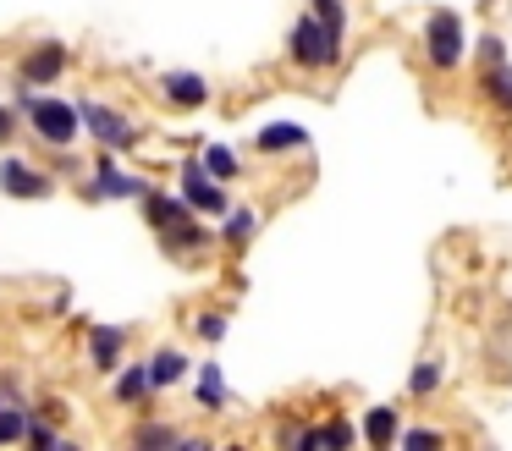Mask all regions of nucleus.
<instances>
[{"mask_svg": "<svg viewBox=\"0 0 512 451\" xmlns=\"http://www.w3.org/2000/svg\"><path fill=\"white\" fill-rule=\"evenodd\" d=\"M193 330H199V341H210V347H215V341H226V314H221V308H204V314L193 319Z\"/></svg>", "mask_w": 512, "mask_h": 451, "instance_id": "nucleus-25", "label": "nucleus"}, {"mask_svg": "<svg viewBox=\"0 0 512 451\" xmlns=\"http://www.w3.org/2000/svg\"><path fill=\"white\" fill-rule=\"evenodd\" d=\"M78 116H83V132H89L105 154H127L138 143V121L122 116V110H111L105 99H94V94L78 105Z\"/></svg>", "mask_w": 512, "mask_h": 451, "instance_id": "nucleus-3", "label": "nucleus"}, {"mask_svg": "<svg viewBox=\"0 0 512 451\" xmlns=\"http://www.w3.org/2000/svg\"><path fill=\"white\" fill-rule=\"evenodd\" d=\"M353 424H342V418H331V424H320V446H353Z\"/></svg>", "mask_w": 512, "mask_h": 451, "instance_id": "nucleus-28", "label": "nucleus"}, {"mask_svg": "<svg viewBox=\"0 0 512 451\" xmlns=\"http://www.w3.org/2000/svg\"><path fill=\"white\" fill-rule=\"evenodd\" d=\"M287 50H292V61H298L303 72H325V66H336V61H342V33H336V28H325V22L314 17V11H303V17L292 22Z\"/></svg>", "mask_w": 512, "mask_h": 451, "instance_id": "nucleus-2", "label": "nucleus"}, {"mask_svg": "<svg viewBox=\"0 0 512 451\" xmlns=\"http://www.w3.org/2000/svg\"><path fill=\"white\" fill-rule=\"evenodd\" d=\"M254 231H259V215H254V209H226V226H221V242H226V248H248V242H254Z\"/></svg>", "mask_w": 512, "mask_h": 451, "instance_id": "nucleus-16", "label": "nucleus"}, {"mask_svg": "<svg viewBox=\"0 0 512 451\" xmlns=\"http://www.w3.org/2000/svg\"><path fill=\"white\" fill-rule=\"evenodd\" d=\"M28 446H34V451H61V446H67V435H61V429L56 424H50V413H39V407H34V413H28Z\"/></svg>", "mask_w": 512, "mask_h": 451, "instance_id": "nucleus-18", "label": "nucleus"}, {"mask_svg": "<svg viewBox=\"0 0 512 451\" xmlns=\"http://www.w3.org/2000/svg\"><path fill=\"white\" fill-rule=\"evenodd\" d=\"M0 402H6V396H0Z\"/></svg>", "mask_w": 512, "mask_h": 451, "instance_id": "nucleus-31", "label": "nucleus"}, {"mask_svg": "<svg viewBox=\"0 0 512 451\" xmlns=\"http://www.w3.org/2000/svg\"><path fill=\"white\" fill-rule=\"evenodd\" d=\"M0 193L6 198H50L56 193V176H45V171H34L28 160L6 154V160H0Z\"/></svg>", "mask_w": 512, "mask_h": 451, "instance_id": "nucleus-8", "label": "nucleus"}, {"mask_svg": "<svg viewBox=\"0 0 512 451\" xmlns=\"http://www.w3.org/2000/svg\"><path fill=\"white\" fill-rule=\"evenodd\" d=\"M182 440H188V435H182V429H171V424H138V429H133V446H138V451H155V446H182Z\"/></svg>", "mask_w": 512, "mask_h": 451, "instance_id": "nucleus-22", "label": "nucleus"}, {"mask_svg": "<svg viewBox=\"0 0 512 451\" xmlns=\"http://www.w3.org/2000/svg\"><path fill=\"white\" fill-rule=\"evenodd\" d=\"M303 143H309V132H303L298 121H270V127L254 132V149L259 154H298Z\"/></svg>", "mask_w": 512, "mask_h": 451, "instance_id": "nucleus-13", "label": "nucleus"}, {"mask_svg": "<svg viewBox=\"0 0 512 451\" xmlns=\"http://www.w3.org/2000/svg\"><path fill=\"white\" fill-rule=\"evenodd\" d=\"M182 198H188L199 215H226V182H215L210 171H204V160H188L182 165Z\"/></svg>", "mask_w": 512, "mask_h": 451, "instance_id": "nucleus-7", "label": "nucleus"}, {"mask_svg": "<svg viewBox=\"0 0 512 451\" xmlns=\"http://www.w3.org/2000/svg\"><path fill=\"white\" fill-rule=\"evenodd\" d=\"M160 99H166L171 110H199L204 99H210V83H204L199 72H166L160 77Z\"/></svg>", "mask_w": 512, "mask_h": 451, "instance_id": "nucleus-11", "label": "nucleus"}, {"mask_svg": "<svg viewBox=\"0 0 512 451\" xmlns=\"http://www.w3.org/2000/svg\"><path fill=\"white\" fill-rule=\"evenodd\" d=\"M138 204H144V220H149V231H155V237H160V231H171L177 220L199 215V209H193L182 193H155V187H149V193L138 198Z\"/></svg>", "mask_w": 512, "mask_h": 451, "instance_id": "nucleus-10", "label": "nucleus"}, {"mask_svg": "<svg viewBox=\"0 0 512 451\" xmlns=\"http://www.w3.org/2000/svg\"><path fill=\"white\" fill-rule=\"evenodd\" d=\"M309 11L325 22V28H336V33H347V0H309Z\"/></svg>", "mask_w": 512, "mask_h": 451, "instance_id": "nucleus-24", "label": "nucleus"}, {"mask_svg": "<svg viewBox=\"0 0 512 451\" xmlns=\"http://www.w3.org/2000/svg\"><path fill=\"white\" fill-rule=\"evenodd\" d=\"M364 440H369V446H391V440H397V407H369Z\"/></svg>", "mask_w": 512, "mask_h": 451, "instance_id": "nucleus-19", "label": "nucleus"}, {"mask_svg": "<svg viewBox=\"0 0 512 451\" xmlns=\"http://www.w3.org/2000/svg\"><path fill=\"white\" fill-rule=\"evenodd\" d=\"M111 396L122 407H138V402H149L155 396V385H149V363H122L116 369V385H111Z\"/></svg>", "mask_w": 512, "mask_h": 451, "instance_id": "nucleus-14", "label": "nucleus"}, {"mask_svg": "<svg viewBox=\"0 0 512 451\" xmlns=\"http://www.w3.org/2000/svg\"><path fill=\"white\" fill-rule=\"evenodd\" d=\"M435 385H441V363H419V369H413V380H408V391L413 396H430Z\"/></svg>", "mask_w": 512, "mask_h": 451, "instance_id": "nucleus-27", "label": "nucleus"}, {"mask_svg": "<svg viewBox=\"0 0 512 451\" xmlns=\"http://www.w3.org/2000/svg\"><path fill=\"white\" fill-rule=\"evenodd\" d=\"M83 193H89V198H105V204H111V198H144L149 182H144V176H133V171H122V165L105 154V160H94L89 187H83Z\"/></svg>", "mask_w": 512, "mask_h": 451, "instance_id": "nucleus-6", "label": "nucleus"}, {"mask_svg": "<svg viewBox=\"0 0 512 451\" xmlns=\"http://www.w3.org/2000/svg\"><path fill=\"white\" fill-rule=\"evenodd\" d=\"M182 374H188V358H182L177 347H160L155 358H149V385H155V391H171Z\"/></svg>", "mask_w": 512, "mask_h": 451, "instance_id": "nucleus-15", "label": "nucleus"}, {"mask_svg": "<svg viewBox=\"0 0 512 451\" xmlns=\"http://www.w3.org/2000/svg\"><path fill=\"white\" fill-rule=\"evenodd\" d=\"M397 446H408V451H424V446H446V435H441V429H402V435H397Z\"/></svg>", "mask_w": 512, "mask_h": 451, "instance_id": "nucleus-26", "label": "nucleus"}, {"mask_svg": "<svg viewBox=\"0 0 512 451\" xmlns=\"http://www.w3.org/2000/svg\"><path fill=\"white\" fill-rule=\"evenodd\" d=\"M485 94L496 110H512V66L507 61H490L485 66Z\"/></svg>", "mask_w": 512, "mask_h": 451, "instance_id": "nucleus-20", "label": "nucleus"}, {"mask_svg": "<svg viewBox=\"0 0 512 451\" xmlns=\"http://www.w3.org/2000/svg\"><path fill=\"white\" fill-rule=\"evenodd\" d=\"M28 413H34V407H23V402H0V446H12V440H23V435H28Z\"/></svg>", "mask_w": 512, "mask_h": 451, "instance_id": "nucleus-21", "label": "nucleus"}, {"mask_svg": "<svg viewBox=\"0 0 512 451\" xmlns=\"http://www.w3.org/2000/svg\"><path fill=\"white\" fill-rule=\"evenodd\" d=\"M89 363L94 374H116L127 363V330L122 325H94L89 330Z\"/></svg>", "mask_w": 512, "mask_h": 451, "instance_id": "nucleus-9", "label": "nucleus"}, {"mask_svg": "<svg viewBox=\"0 0 512 451\" xmlns=\"http://www.w3.org/2000/svg\"><path fill=\"white\" fill-rule=\"evenodd\" d=\"M479 61H501V39H479Z\"/></svg>", "mask_w": 512, "mask_h": 451, "instance_id": "nucleus-30", "label": "nucleus"}, {"mask_svg": "<svg viewBox=\"0 0 512 451\" xmlns=\"http://www.w3.org/2000/svg\"><path fill=\"white\" fill-rule=\"evenodd\" d=\"M424 61H430L435 72H452V66L463 61V22H457V11H435V17L424 22Z\"/></svg>", "mask_w": 512, "mask_h": 451, "instance_id": "nucleus-5", "label": "nucleus"}, {"mask_svg": "<svg viewBox=\"0 0 512 451\" xmlns=\"http://www.w3.org/2000/svg\"><path fill=\"white\" fill-rule=\"evenodd\" d=\"M204 171H210L215 182H232V176H237V154L226 149V143H204Z\"/></svg>", "mask_w": 512, "mask_h": 451, "instance_id": "nucleus-23", "label": "nucleus"}, {"mask_svg": "<svg viewBox=\"0 0 512 451\" xmlns=\"http://www.w3.org/2000/svg\"><path fill=\"white\" fill-rule=\"evenodd\" d=\"M199 407H204V413H221V407H226L221 363H199Z\"/></svg>", "mask_w": 512, "mask_h": 451, "instance_id": "nucleus-17", "label": "nucleus"}, {"mask_svg": "<svg viewBox=\"0 0 512 451\" xmlns=\"http://www.w3.org/2000/svg\"><path fill=\"white\" fill-rule=\"evenodd\" d=\"M67 44L61 39H39V44H28L23 55H17V77H23L28 88H56L61 83V72H67Z\"/></svg>", "mask_w": 512, "mask_h": 451, "instance_id": "nucleus-4", "label": "nucleus"}, {"mask_svg": "<svg viewBox=\"0 0 512 451\" xmlns=\"http://www.w3.org/2000/svg\"><path fill=\"white\" fill-rule=\"evenodd\" d=\"M23 116H28V127H34V138L50 143L56 154H67L72 143H78V132H83L78 105H72V99H61V94H50V88H39L34 105H28Z\"/></svg>", "mask_w": 512, "mask_h": 451, "instance_id": "nucleus-1", "label": "nucleus"}, {"mask_svg": "<svg viewBox=\"0 0 512 451\" xmlns=\"http://www.w3.org/2000/svg\"><path fill=\"white\" fill-rule=\"evenodd\" d=\"M12 138H17V105L0 99V143H12Z\"/></svg>", "mask_w": 512, "mask_h": 451, "instance_id": "nucleus-29", "label": "nucleus"}, {"mask_svg": "<svg viewBox=\"0 0 512 451\" xmlns=\"http://www.w3.org/2000/svg\"><path fill=\"white\" fill-rule=\"evenodd\" d=\"M210 242H215V237L199 226V215H188V220H177L171 231H160V248H166L171 259H193V253H204Z\"/></svg>", "mask_w": 512, "mask_h": 451, "instance_id": "nucleus-12", "label": "nucleus"}]
</instances>
